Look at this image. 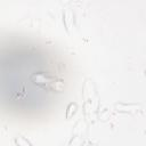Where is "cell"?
I'll return each instance as SVG.
<instances>
[{"label":"cell","mask_w":146,"mask_h":146,"mask_svg":"<svg viewBox=\"0 0 146 146\" xmlns=\"http://www.w3.org/2000/svg\"><path fill=\"white\" fill-rule=\"evenodd\" d=\"M60 1H62L63 3H67V2H70L71 0H60Z\"/></svg>","instance_id":"obj_7"},{"label":"cell","mask_w":146,"mask_h":146,"mask_svg":"<svg viewBox=\"0 0 146 146\" xmlns=\"http://www.w3.org/2000/svg\"><path fill=\"white\" fill-rule=\"evenodd\" d=\"M64 25L66 27V31L68 33H71V31L74 26V16L70 9H66L64 11Z\"/></svg>","instance_id":"obj_4"},{"label":"cell","mask_w":146,"mask_h":146,"mask_svg":"<svg viewBox=\"0 0 146 146\" xmlns=\"http://www.w3.org/2000/svg\"><path fill=\"white\" fill-rule=\"evenodd\" d=\"M15 144L18 145V146H30V145H31V143H29V141H27L26 139H24L23 137H18V138H16Z\"/></svg>","instance_id":"obj_6"},{"label":"cell","mask_w":146,"mask_h":146,"mask_svg":"<svg viewBox=\"0 0 146 146\" xmlns=\"http://www.w3.org/2000/svg\"><path fill=\"white\" fill-rule=\"evenodd\" d=\"M115 108L119 112H123V113H137L138 111L141 110V105H137V104H123V103H117L115 104Z\"/></svg>","instance_id":"obj_3"},{"label":"cell","mask_w":146,"mask_h":146,"mask_svg":"<svg viewBox=\"0 0 146 146\" xmlns=\"http://www.w3.org/2000/svg\"><path fill=\"white\" fill-rule=\"evenodd\" d=\"M75 111H76V104L75 103H70L68 106H67V110H66V117L67 119L72 117L74 115Z\"/></svg>","instance_id":"obj_5"},{"label":"cell","mask_w":146,"mask_h":146,"mask_svg":"<svg viewBox=\"0 0 146 146\" xmlns=\"http://www.w3.org/2000/svg\"><path fill=\"white\" fill-rule=\"evenodd\" d=\"M31 81L34 84H38L44 89L48 90H55V91H62L64 89V83L62 80H58L57 78L43 73V72H35L30 76Z\"/></svg>","instance_id":"obj_2"},{"label":"cell","mask_w":146,"mask_h":146,"mask_svg":"<svg viewBox=\"0 0 146 146\" xmlns=\"http://www.w3.org/2000/svg\"><path fill=\"white\" fill-rule=\"evenodd\" d=\"M83 97V112L88 122H95L98 110V96L96 94L95 86L90 79H86L82 87Z\"/></svg>","instance_id":"obj_1"}]
</instances>
